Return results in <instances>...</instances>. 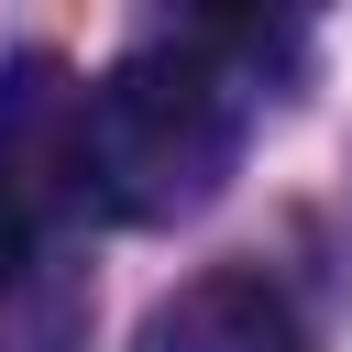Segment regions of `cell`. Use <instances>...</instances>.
<instances>
[{
	"instance_id": "1",
	"label": "cell",
	"mask_w": 352,
	"mask_h": 352,
	"mask_svg": "<svg viewBox=\"0 0 352 352\" xmlns=\"http://www.w3.org/2000/svg\"><path fill=\"white\" fill-rule=\"evenodd\" d=\"M231 22H198L176 44H132L110 77H88V176H99V220H187L220 198V176L242 165V121H253V77H242Z\"/></svg>"
},
{
	"instance_id": "2",
	"label": "cell",
	"mask_w": 352,
	"mask_h": 352,
	"mask_svg": "<svg viewBox=\"0 0 352 352\" xmlns=\"http://www.w3.org/2000/svg\"><path fill=\"white\" fill-rule=\"evenodd\" d=\"M0 220L77 242L99 220V176H88V77L66 55H11L0 66Z\"/></svg>"
},
{
	"instance_id": "3",
	"label": "cell",
	"mask_w": 352,
	"mask_h": 352,
	"mask_svg": "<svg viewBox=\"0 0 352 352\" xmlns=\"http://www.w3.org/2000/svg\"><path fill=\"white\" fill-rule=\"evenodd\" d=\"M143 352H308V319L264 264H209L143 319Z\"/></svg>"
},
{
	"instance_id": "4",
	"label": "cell",
	"mask_w": 352,
	"mask_h": 352,
	"mask_svg": "<svg viewBox=\"0 0 352 352\" xmlns=\"http://www.w3.org/2000/svg\"><path fill=\"white\" fill-rule=\"evenodd\" d=\"M88 341V264L77 242L0 220V352H77Z\"/></svg>"
}]
</instances>
